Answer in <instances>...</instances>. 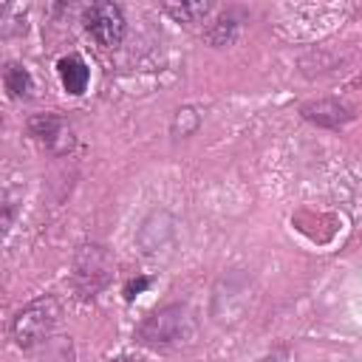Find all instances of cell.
Returning <instances> with one entry per match:
<instances>
[{
	"label": "cell",
	"instance_id": "obj_1",
	"mask_svg": "<svg viewBox=\"0 0 362 362\" xmlns=\"http://www.w3.org/2000/svg\"><path fill=\"white\" fill-rule=\"evenodd\" d=\"M195 334H198L195 314L184 303H173L153 311L136 328V339L150 348H181V345H189Z\"/></svg>",
	"mask_w": 362,
	"mask_h": 362
},
{
	"label": "cell",
	"instance_id": "obj_2",
	"mask_svg": "<svg viewBox=\"0 0 362 362\" xmlns=\"http://www.w3.org/2000/svg\"><path fill=\"white\" fill-rule=\"evenodd\" d=\"M62 317V305L57 297L45 294V297H37L31 303H25L14 320H11V339L23 348V351H34L40 345H45L57 328Z\"/></svg>",
	"mask_w": 362,
	"mask_h": 362
},
{
	"label": "cell",
	"instance_id": "obj_3",
	"mask_svg": "<svg viewBox=\"0 0 362 362\" xmlns=\"http://www.w3.org/2000/svg\"><path fill=\"white\" fill-rule=\"evenodd\" d=\"M85 31L102 45V48H116L124 37V14L116 3H93L82 14Z\"/></svg>",
	"mask_w": 362,
	"mask_h": 362
},
{
	"label": "cell",
	"instance_id": "obj_4",
	"mask_svg": "<svg viewBox=\"0 0 362 362\" xmlns=\"http://www.w3.org/2000/svg\"><path fill=\"white\" fill-rule=\"evenodd\" d=\"M107 274H110V257L105 255L102 246H82L79 257H76V286L85 297H93L105 283H107Z\"/></svg>",
	"mask_w": 362,
	"mask_h": 362
},
{
	"label": "cell",
	"instance_id": "obj_5",
	"mask_svg": "<svg viewBox=\"0 0 362 362\" xmlns=\"http://www.w3.org/2000/svg\"><path fill=\"white\" fill-rule=\"evenodd\" d=\"M28 133L42 144L48 147L51 153H65L74 147V136H71V127L62 116L57 113H40L28 122Z\"/></svg>",
	"mask_w": 362,
	"mask_h": 362
},
{
	"label": "cell",
	"instance_id": "obj_6",
	"mask_svg": "<svg viewBox=\"0 0 362 362\" xmlns=\"http://www.w3.org/2000/svg\"><path fill=\"white\" fill-rule=\"evenodd\" d=\"M303 116L320 127H342L345 122L354 119V107L345 102H337V99H320V102L305 105Z\"/></svg>",
	"mask_w": 362,
	"mask_h": 362
},
{
	"label": "cell",
	"instance_id": "obj_7",
	"mask_svg": "<svg viewBox=\"0 0 362 362\" xmlns=\"http://www.w3.org/2000/svg\"><path fill=\"white\" fill-rule=\"evenodd\" d=\"M57 74H59L62 88H65L68 93H74V96L85 93V88H88V82H90V71H88L85 59L76 57V54L59 57V62H57Z\"/></svg>",
	"mask_w": 362,
	"mask_h": 362
},
{
	"label": "cell",
	"instance_id": "obj_8",
	"mask_svg": "<svg viewBox=\"0 0 362 362\" xmlns=\"http://www.w3.org/2000/svg\"><path fill=\"white\" fill-rule=\"evenodd\" d=\"M3 85H6L8 96H14V99H25V96H31V90H34V79H31V74H28L20 62H8V65H6V71H3Z\"/></svg>",
	"mask_w": 362,
	"mask_h": 362
},
{
	"label": "cell",
	"instance_id": "obj_9",
	"mask_svg": "<svg viewBox=\"0 0 362 362\" xmlns=\"http://www.w3.org/2000/svg\"><path fill=\"white\" fill-rule=\"evenodd\" d=\"M161 11L170 14L175 23H201L212 11V3H206V0H195V3H161Z\"/></svg>",
	"mask_w": 362,
	"mask_h": 362
},
{
	"label": "cell",
	"instance_id": "obj_10",
	"mask_svg": "<svg viewBox=\"0 0 362 362\" xmlns=\"http://www.w3.org/2000/svg\"><path fill=\"white\" fill-rule=\"evenodd\" d=\"M37 362H74V342H71V337L48 339L42 345V354L37 356Z\"/></svg>",
	"mask_w": 362,
	"mask_h": 362
},
{
	"label": "cell",
	"instance_id": "obj_11",
	"mask_svg": "<svg viewBox=\"0 0 362 362\" xmlns=\"http://www.w3.org/2000/svg\"><path fill=\"white\" fill-rule=\"evenodd\" d=\"M235 31H238V23H235L232 17H221V20L212 23V28L206 31V40H209L212 45H226V42L235 37Z\"/></svg>",
	"mask_w": 362,
	"mask_h": 362
},
{
	"label": "cell",
	"instance_id": "obj_12",
	"mask_svg": "<svg viewBox=\"0 0 362 362\" xmlns=\"http://www.w3.org/2000/svg\"><path fill=\"white\" fill-rule=\"evenodd\" d=\"M195 127H198V113H195V107H181V110L175 113V119H173V133H175V136H189Z\"/></svg>",
	"mask_w": 362,
	"mask_h": 362
},
{
	"label": "cell",
	"instance_id": "obj_13",
	"mask_svg": "<svg viewBox=\"0 0 362 362\" xmlns=\"http://www.w3.org/2000/svg\"><path fill=\"white\" fill-rule=\"evenodd\" d=\"M147 286H150V280H147V277H139V280H130V283L124 286V297H127V300H133V297H139V294H141V291H144Z\"/></svg>",
	"mask_w": 362,
	"mask_h": 362
}]
</instances>
